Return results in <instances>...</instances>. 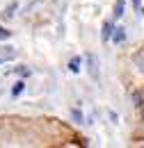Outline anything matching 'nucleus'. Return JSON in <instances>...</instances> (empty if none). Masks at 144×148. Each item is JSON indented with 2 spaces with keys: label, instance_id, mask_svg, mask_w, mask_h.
<instances>
[{
  "label": "nucleus",
  "instance_id": "f257e3e1",
  "mask_svg": "<svg viewBox=\"0 0 144 148\" xmlns=\"http://www.w3.org/2000/svg\"><path fill=\"white\" fill-rule=\"evenodd\" d=\"M14 57H16V48H12V46H0V64L12 62Z\"/></svg>",
  "mask_w": 144,
  "mask_h": 148
},
{
  "label": "nucleus",
  "instance_id": "f03ea898",
  "mask_svg": "<svg viewBox=\"0 0 144 148\" xmlns=\"http://www.w3.org/2000/svg\"><path fill=\"white\" fill-rule=\"evenodd\" d=\"M87 66H89L91 77H94V80H98L101 73H98V59H96V55H89V57H87Z\"/></svg>",
  "mask_w": 144,
  "mask_h": 148
},
{
  "label": "nucleus",
  "instance_id": "7ed1b4c3",
  "mask_svg": "<svg viewBox=\"0 0 144 148\" xmlns=\"http://www.w3.org/2000/svg\"><path fill=\"white\" fill-rule=\"evenodd\" d=\"M133 64H135V66L144 73V48H142V50H137V53L133 55Z\"/></svg>",
  "mask_w": 144,
  "mask_h": 148
},
{
  "label": "nucleus",
  "instance_id": "20e7f679",
  "mask_svg": "<svg viewBox=\"0 0 144 148\" xmlns=\"http://www.w3.org/2000/svg\"><path fill=\"white\" fill-rule=\"evenodd\" d=\"M112 32H114V25H112V23H105V25H103V34H101L103 43H108L110 39H112Z\"/></svg>",
  "mask_w": 144,
  "mask_h": 148
},
{
  "label": "nucleus",
  "instance_id": "39448f33",
  "mask_svg": "<svg viewBox=\"0 0 144 148\" xmlns=\"http://www.w3.org/2000/svg\"><path fill=\"white\" fill-rule=\"evenodd\" d=\"M124 39H126V30H124V27H117L114 34H112V41H114V43H124Z\"/></svg>",
  "mask_w": 144,
  "mask_h": 148
},
{
  "label": "nucleus",
  "instance_id": "423d86ee",
  "mask_svg": "<svg viewBox=\"0 0 144 148\" xmlns=\"http://www.w3.org/2000/svg\"><path fill=\"white\" fill-rule=\"evenodd\" d=\"M124 7H126V0H117L114 2V18H121L124 16Z\"/></svg>",
  "mask_w": 144,
  "mask_h": 148
},
{
  "label": "nucleus",
  "instance_id": "0eeeda50",
  "mask_svg": "<svg viewBox=\"0 0 144 148\" xmlns=\"http://www.w3.org/2000/svg\"><path fill=\"white\" fill-rule=\"evenodd\" d=\"M80 62H82L80 57H73L71 62H69V71H71V73H78V71H80Z\"/></svg>",
  "mask_w": 144,
  "mask_h": 148
},
{
  "label": "nucleus",
  "instance_id": "6e6552de",
  "mask_svg": "<svg viewBox=\"0 0 144 148\" xmlns=\"http://www.w3.org/2000/svg\"><path fill=\"white\" fill-rule=\"evenodd\" d=\"M23 89H25V84H23V82H16V84H14V89H12V96H14V98H16V96H21V93H23Z\"/></svg>",
  "mask_w": 144,
  "mask_h": 148
},
{
  "label": "nucleus",
  "instance_id": "1a4fd4ad",
  "mask_svg": "<svg viewBox=\"0 0 144 148\" xmlns=\"http://www.w3.org/2000/svg\"><path fill=\"white\" fill-rule=\"evenodd\" d=\"M14 9H16V2H12V5H9L7 9H5V14H2V16H5V18H12V16H14V14H12Z\"/></svg>",
  "mask_w": 144,
  "mask_h": 148
},
{
  "label": "nucleus",
  "instance_id": "9d476101",
  "mask_svg": "<svg viewBox=\"0 0 144 148\" xmlns=\"http://www.w3.org/2000/svg\"><path fill=\"white\" fill-rule=\"evenodd\" d=\"M71 116L78 121V123H82V114H80V110H73V112H71Z\"/></svg>",
  "mask_w": 144,
  "mask_h": 148
},
{
  "label": "nucleus",
  "instance_id": "9b49d317",
  "mask_svg": "<svg viewBox=\"0 0 144 148\" xmlns=\"http://www.w3.org/2000/svg\"><path fill=\"white\" fill-rule=\"evenodd\" d=\"M9 34H12L9 30H5V27H0V39H9Z\"/></svg>",
  "mask_w": 144,
  "mask_h": 148
},
{
  "label": "nucleus",
  "instance_id": "f8f14e48",
  "mask_svg": "<svg viewBox=\"0 0 144 148\" xmlns=\"http://www.w3.org/2000/svg\"><path fill=\"white\" fill-rule=\"evenodd\" d=\"M130 2H133V9H135V12H140V7H142V0H130Z\"/></svg>",
  "mask_w": 144,
  "mask_h": 148
}]
</instances>
